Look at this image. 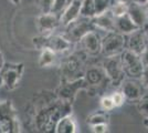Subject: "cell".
<instances>
[{"label": "cell", "mask_w": 148, "mask_h": 133, "mask_svg": "<svg viewBox=\"0 0 148 133\" xmlns=\"http://www.w3.org/2000/svg\"><path fill=\"white\" fill-rule=\"evenodd\" d=\"M34 47L41 50L42 48H50L58 54H70L75 47V43L71 42L63 34H50V36H39L33 38Z\"/></svg>", "instance_id": "6da1fadb"}, {"label": "cell", "mask_w": 148, "mask_h": 133, "mask_svg": "<svg viewBox=\"0 0 148 133\" xmlns=\"http://www.w3.org/2000/svg\"><path fill=\"white\" fill-rule=\"evenodd\" d=\"M20 132V123L11 101H0V133Z\"/></svg>", "instance_id": "7a4b0ae2"}, {"label": "cell", "mask_w": 148, "mask_h": 133, "mask_svg": "<svg viewBox=\"0 0 148 133\" xmlns=\"http://www.w3.org/2000/svg\"><path fill=\"white\" fill-rule=\"evenodd\" d=\"M93 30H96V28L93 23L92 18L80 17L79 19H76L69 25H66L62 34L66 39H69L71 42L76 44L80 42V40L87 32L93 31Z\"/></svg>", "instance_id": "3957f363"}, {"label": "cell", "mask_w": 148, "mask_h": 133, "mask_svg": "<svg viewBox=\"0 0 148 133\" xmlns=\"http://www.w3.org/2000/svg\"><path fill=\"white\" fill-rule=\"evenodd\" d=\"M126 49V36L117 31L106 32L102 38L101 53L105 57H112L121 54Z\"/></svg>", "instance_id": "277c9868"}, {"label": "cell", "mask_w": 148, "mask_h": 133, "mask_svg": "<svg viewBox=\"0 0 148 133\" xmlns=\"http://www.w3.org/2000/svg\"><path fill=\"white\" fill-rule=\"evenodd\" d=\"M121 61H122V67H123L125 76L130 79L140 80L145 67L143 64L139 54L125 49L121 53Z\"/></svg>", "instance_id": "5b68a950"}, {"label": "cell", "mask_w": 148, "mask_h": 133, "mask_svg": "<svg viewBox=\"0 0 148 133\" xmlns=\"http://www.w3.org/2000/svg\"><path fill=\"white\" fill-rule=\"evenodd\" d=\"M102 68L104 70L108 81L114 87H121L122 82L125 80V73H124L123 67H122L121 54L106 57L103 61Z\"/></svg>", "instance_id": "8992f818"}, {"label": "cell", "mask_w": 148, "mask_h": 133, "mask_svg": "<svg viewBox=\"0 0 148 133\" xmlns=\"http://www.w3.org/2000/svg\"><path fill=\"white\" fill-rule=\"evenodd\" d=\"M25 71L23 63H7L3 64L0 70V76L2 78L3 85L7 90H14L19 85L22 79V74Z\"/></svg>", "instance_id": "52a82bcc"}, {"label": "cell", "mask_w": 148, "mask_h": 133, "mask_svg": "<svg viewBox=\"0 0 148 133\" xmlns=\"http://www.w3.org/2000/svg\"><path fill=\"white\" fill-rule=\"evenodd\" d=\"M66 59L61 64V74L63 76V81H73L84 76L82 70L83 61L79 56L68 54Z\"/></svg>", "instance_id": "ba28073f"}, {"label": "cell", "mask_w": 148, "mask_h": 133, "mask_svg": "<svg viewBox=\"0 0 148 133\" xmlns=\"http://www.w3.org/2000/svg\"><path fill=\"white\" fill-rule=\"evenodd\" d=\"M86 88H88V85H87L84 76L73 80V81H63V83H61V85L59 87L58 91H56V96L61 100L69 102V103H73L75 96L77 94V91L81 89Z\"/></svg>", "instance_id": "9c48e42d"}, {"label": "cell", "mask_w": 148, "mask_h": 133, "mask_svg": "<svg viewBox=\"0 0 148 133\" xmlns=\"http://www.w3.org/2000/svg\"><path fill=\"white\" fill-rule=\"evenodd\" d=\"M36 25L40 36H50L60 27V18L52 12L41 13L37 18Z\"/></svg>", "instance_id": "30bf717a"}, {"label": "cell", "mask_w": 148, "mask_h": 133, "mask_svg": "<svg viewBox=\"0 0 148 133\" xmlns=\"http://www.w3.org/2000/svg\"><path fill=\"white\" fill-rule=\"evenodd\" d=\"M96 31L97 30L87 32L79 42L82 48V52H84L86 56H97L101 53L102 38Z\"/></svg>", "instance_id": "8fae6325"}, {"label": "cell", "mask_w": 148, "mask_h": 133, "mask_svg": "<svg viewBox=\"0 0 148 133\" xmlns=\"http://www.w3.org/2000/svg\"><path fill=\"white\" fill-rule=\"evenodd\" d=\"M148 40L143 31V29H138L133 33L126 36V49L137 54H142V52L147 47Z\"/></svg>", "instance_id": "7c38bea8"}, {"label": "cell", "mask_w": 148, "mask_h": 133, "mask_svg": "<svg viewBox=\"0 0 148 133\" xmlns=\"http://www.w3.org/2000/svg\"><path fill=\"white\" fill-rule=\"evenodd\" d=\"M121 91L128 101H138L144 95L143 85H140V83L136 79L128 78L127 80H124L121 84Z\"/></svg>", "instance_id": "4fadbf2b"}, {"label": "cell", "mask_w": 148, "mask_h": 133, "mask_svg": "<svg viewBox=\"0 0 148 133\" xmlns=\"http://www.w3.org/2000/svg\"><path fill=\"white\" fill-rule=\"evenodd\" d=\"M81 17V0H72L60 14V27L65 28Z\"/></svg>", "instance_id": "5bb4252c"}, {"label": "cell", "mask_w": 148, "mask_h": 133, "mask_svg": "<svg viewBox=\"0 0 148 133\" xmlns=\"http://www.w3.org/2000/svg\"><path fill=\"white\" fill-rule=\"evenodd\" d=\"M127 14L132 19V21L138 28H140V29L146 23H148V16L147 10H146V6H142V5H138V3H135V2L130 1V5H128Z\"/></svg>", "instance_id": "9a60e30c"}, {"label": "cell", "mask_w": 148, "mask_h": 133, "mask_svg": "<svg viewBox=\"0 0 148 133\" xmlns=\"http://www.w3.org/2000/svg\"><path fill=\"white\" fill-rule=\"evenodd\" d=\"M92 21L96 28V30H102L105 32L116 31L115 30V17L112 14L110 10L105 11L102 14L93 17Z\"/></svg>", "instance_id": "2e32d148"}, {"label": "cell", "mask_w": 148, "mask_h": 133, "mask_svg": "<svg viewBox=\"0 0 148 133\" xmlns=\"http://www.w3.org/2000/svg\"><path fill=\"white\" fill-rule=\"evenodd\" d=\"M84 79L86 81L88 88L90 87H99L102 85L105 79H107V76L105 74L103 68H97V67H92L90 69H87L84 72ZM108 80V79H107Z\"/></svg>", "instance_id": "e0dca14e"}, {"label": "cell", "mask_w": 148, "mask_h": 133, "mask_svg": "<svg viewBox=\"0 0 148 133\" xmlns=\"http://www.w3.org/2000/svg\"><path fill=\"white\" fill-rule=\"evenodd\" d=\"M76 127V121L73 118L72 113L65 114L61 116L58 122H56V127H54V132L56 133H75L77 130Z\"/></svg>", "instance_id": "ac0fdd59"}, {"label": "cell", "mask_w": 148, "mask_h": 133, "mask_svg": "<svg viewBox=\"0 0 148 133\" xmlns=\"http://www.w3.org/2000/svg\"><path fill=\"white\" fill-rule=\"evenodd\" d=\"M140 28H138L137 25L132 21L128 14H124L122 17L115 18V30L119 33H122L124 36H127L130 33L135 32Z\"/></svg>", "instance_id": "d6986e66"}, {"label": "cell", "mask_w": 148, "mask_h": 133, "mask_svg": "<svg viewBox=\"0 0 148 133\" xmlns=\"http://www.w3.org/2000/svg\"><path fill=\"white\" fill-rule=\"evenodd\" d=\"M39 56V61L38 64L41 68H51L53 65H56L58 63V53L54 52L53 50H51L50 48H42Z\"/></svg>", "instance_id": "ffe728a7"}, {"label": "cell", "mask_w": 148, "mask_h": 133, "mask_svg": "<svg viewBox=\"0 0 148 133\" xmlns=\"http://www.w3.org/2000/svg\"><path fill=\"white\" fill-rule=\"evenodd\" d=\"M86 123L92 127L95 124H99V123H110V115L107 113V111H97V112H94V113L90 114L86 119Z\"/></svg>", "instance_id": "44dd1931"}, {"label": "cell", "mask_w": 148, "mask_h": 133, "mask_svg": "<svg viewBox=\"0 0 148 133\" xmlns=\"http://www.w3.org/2000/svg\"><path fill=\"white\" fill-rule=\"evenodd\" d=\"M128 5H130V3H126V2L112 1V5H111V7H110V11H111L112 14H113L115 18L122 17L124 14H127Z\"/></svg>", "instance_id": "7402d4cb"}, {"label": "cell", "mask_w": 148, "mask_h": 133, "mask_svg": "<svg viewBox=\"0 0 148 133\" xmlns=\"http://www.w3.org/2000/svg\"><path fill=\"white\" fill-rule=\"evenodd\" d=\"M81 17H85V18L95 17L94 0H81Z\"/></svg>", "instance_id": "603a6c76"}, {"label": "cell", "mask_w": 148, "mask_h": 133, "mask_svg": "<svg viewBox=\"0 0 148 133\" xmlns=\"http://www.w3.org/2000/svg\"><path fill=\"white\" fill-rule=\"evenodd\" d=\"M71 1H72V0H53L52 6H51V11H50V12L54 13V14L60 17V14L64 11V9L69 6V3H70Z\"/></svg>", "instance_id": "cb8c5ba5"}, {"label": "cell", "mask_w": 148, "mask_h": 133, "mask_svg": "<svg viewBox=\"0 0 148 133\" xmlns=\"http://www.w3.org/2000/svg\"><path fill=\"white\" fill-rule=\"evenodd\" d=\"M111 5H112V0H94L95 16L102 14V13H104L105 11L110 10Z\"/></svg>", "instance_id": "d4e9b609"}, {"label": "cell", "mask_w": 148, "mask_h": 133, "mask_svg": "<svg viewBox=\"0 0 148 133\" xmlns=\"http://www.w3.org/2000/svg\"><path fill=\"white\" fill-rule=\"evenodd\" d=\"M137 110L144 118H148V95H143L137 101Z\"/></svg>", "instance_id": "484cf974"}, {"label": "cell", "mask_w": 148, "mask_h": 133, "mask_svg": "<svg viewBox=\"0 0 148 133\" xmlns=\"http://www.w3.org/2000/svg\"><path fill=\"white\" fill-rule=\"evenodd\" d=\"M99 104H101V108L104 111H112L113 109L115 108L114 105V102L112 100L111 95H103L101 98V101H99Z\"/></svg>", "instance_id": "4316f807"}, {"label": "cell", "mask_w": 148, "mask_h": 133, "mask_svg": "<svg viewBox=\"0 0 148 133\" xmlns=\"http://www.w3.org/2000/svg\"><path fill=\"white\" fill-rule=\"evenodd\" d=\"M111 96L113 102H114L115 108L122 107L124 103H125V101H126V98H125V95H124V93L122 91H115L114 93H112Z\"/></svg>", "instance_id": "83f0119b"}, {"label": "cell", "mask_w": 148, "mask_h": 133, "mask_svg": "<svg viewBox=\"0 0 148 133\" xmlns=\"http://www.w3.org/2000/svg\"><path fill=\"white\" fill-rule=\"evenodd\" d=\"M39 9L41 10V13H47L51 11V6L53 0H36Z\"/></svg>", "instance_id": "f1b7e54d"}, {"label": "cell", "mask_w": 148, "mask_h": 133, "mask_svg": "<svg viewBox=\"0 0 148 133\" xmlns=\"http://www.w3.org/2000/svg\"><path fill=\"white\" fill-rule=\"evenodd\" d=\"M92 132L94 133H105L108 131V124L107 123H99L92 125Z\"/></svg>", "instance_id": "f546056e"}, {"label": "cell", "mask_w": 148, "mask_h": 133, "mask_svg": "<svg viewBox=\"0 0 148 133\" xmlns=\"http://www.w3.org/2000/svg\"><path fill=\"white\" fill-rule=\"evenodd\" d=\"M140 80H142L143 85L146 89H148V67H145V68H144V71H143Z\"/></svg>", "instance_id": "4dcf8cb0"}, {"label": "cell", "mask_w": 148, "mask_h": 133, "mask_svg": "<svg viewBox=\"0 0 148 133\" xmlns=\"http://www.w3.org/2000/svg\"><path fill=\"white\" fill-rule=\"evenodd\" d=\"M140 59H142L144 67H148V44H147V47L145 48V50L142 52V54H140Z\"/></svg>", "instance_id": "1f68e13d"}, {"label": "cell", "mask_w": 148, "mask_h": 133, "mask_svg": "<svg viewBox=\"0 0 148 133\" xmlns=\"http://www.w3.org/2000/svg\"><path fill=\"white\" fill-rule=\"evenodd\" d=\"M132 2H135V3L142 5V6H146L148 3V0H132Z\"/></svg>", "instance_id": "d6a6232c"}, {"label": "cell", "mask_w": 148, "mask_h": 133, "mask_svg": "<svg viewBox=\"0 0 148 133\" xmlns=\"http://www.w3.org/2000/svg\"><path fill=\"white\" fill-rule=\"evenodd\" d=\"M142 29H143V31H144V33H145V36H146V38H147V40H148V23H146V25L143 27Z\"/></svg>", "instance_id": "836d02e7"}, {"label": "cell", "mask_w": 148, "mask_h": 133, "mask_svg": "<svg viewBox=\"0 0 148 133\" xmlns=\"http://www.w3.org/2000/svg\"><path fill=\"white\" fill-rule=\"evenodd\" d=\"M3 64H5V62H3V56H2V52L0 51V70L2 69Z\"/></svg>", "instance_id": "e575fe53"}, {"label": "cell", "mask_w": 148, "mask_h": 133, "mask_svg": "<svg viewBox=\"0 0 148 133\" xmlns=\"http://www.w3.org/2000/svg\"><path fill=\"white\" fill-rule=\"evenodd\" d=\"M112 1H119V2H126V3H130L132 0H112Z\"/></svg>", "instance_id": "d590c367"}, {"label": "cell", "mask_w": 148, "mask_h": 133, "mask_svg": "<svg viewBox=\"0 0 148 133\" xmlns=\"http://www.w3.org/2000/svg\"><path fill=\"white\" fill-rule=\"evenodd\" d=\"M144 125L148 129V118H145V120H144Z\"/></svg>", "instance_id": "8d00e7d4"}, {"label": "cell", "mask_w": 148, "mask_h": 133, "mask_svg": "<svg viewBox=\"0 0 148 133\" xmlns=\"http://www.w3.org/2000/svg\"><path fill=\"white\" fill-rule=\"evenodd\" d=\"M10 1L12 2L13 5H18V3H20V1H21V0H10Z\"/></svg>", "instance_id": "74e56055"}, {"label": "cell", "mask_w": 148, "mask_h": 133, "mask_svg": "<svg viewBox=\"0 0 148 133\" xmlns=\"http://www.w3.org/2000/svg\"><path fill=\"white\" fill-rule=\"evenodd\" d=\"M3 85V82H2V78H1V76H0V88Z\"/></svg>", "instance_id": "f35d334b"}, {"label": "cell", "mask_w": 148, "mask_h": 133, "mask_svg": "<svg viewBox=\"0 0 148 133\" xmlns=\"http://www.w3.org/2000/svg\"><path fill=\"white\" fill-rule=\"evenodd\" d=\"M146 10H147V16H148V3L146 5Z\"/></svg>", "instance_id": "ab89813d"}]
</instances>
